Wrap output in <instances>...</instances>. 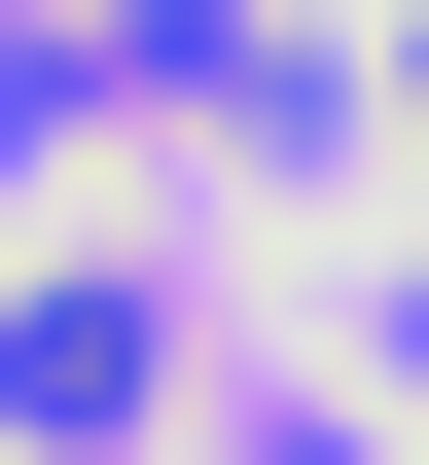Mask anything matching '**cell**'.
Instances as JSON below:
<instances>
[{
    "mask_svg": "<svg viewBox=\"0 0 429 465\" xmlns=\"http://www.w3.org/2000/svg\"><path fill=\"white\" fill-rule=\"evenodd\" d=\"M108 430H143V287L36 251V287H0V465H108Z\"/></svg>",
    "mask_w": 429,
    "mask_h": 465,
    "instance_id": "cell-1",
    "label": "cell"
},
{
    "mask_svg": "<svg viewBox=\"0 0 429 465\" xmlns=\"http://www.w3.org/2000/svg\"><path fill=\"white\" fill-rule=\"evenodd\" d=\"M287 465H358V430H287Z\"/></svg>",
    "mask_w": 429,
    "mask_h": 465,
    "instance_id": "cell-2",
    "label": "cell"
}]
</instances>
